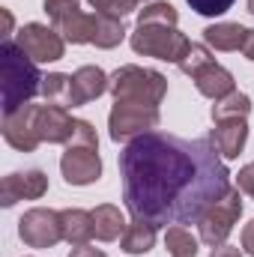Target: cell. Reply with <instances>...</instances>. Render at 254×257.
I'll return each instance as SVG.
<instances>
[{"instance_id": "cell-1", "label": "cell", "mask_w": 254, "mask_h": 257, "mask_svg": "<svg viewBox=\"0 0 254 257\" xmlns=\"http://www.w3.org/2000/svg\"><path fill=\"white\" fill-rule=\"evenodd\" d=\"M123 200L132 218L191 224L230 189V171L209 138L147 132L120 153Z\"/></svg>"}, {"instance_id": "cell-2", "label": "cell", "mask_w": 254, "mask_h": 257, "mask_svg": "<svg viewBox=\"0 0 254 257\" xmlns=\"http://www.w3.org/2000/svg\"><path fill=\"white\" fill-rule=\"evenodd\" d=\"M0 78H3V114H15L30 105V99L42 90V75L36 63L18 48L15 39H3L0 45Z\"/></svg>"}, {"instance_id": "cell-3", "label": "cell", "mask_w": 254, "mask_h": 257, "mask_svg": "<svg viewBox=\"0 0 254 257\" xmlns=\"http://www.w3.org/2000/svg\"><path fill=\"white\" fill-rule=\"evenodd\" d=\"M108 93L114 102H141L159 108L165 93H168V78L156 69H141V66H120L111 75Z\"/></svg>"}, {"instance_id": "cell-4", "label": "cell", "mask_w": 254, "mask_h": 257, "mask_svg": "<svg viewBox=\"0 0 254 257\" xmlns=\"http://www.w3.org/2000/svg\"><path fill=\"white\" fill-rule=\"evenodd\" d=\"M189 48H191V39L177 30V24H150V21H144L132 33V51L144 54V57L180 63Z\"/></svg>"}, {"instance_id": "cell-5", "label": "cell", "mask_w": 254, "mask_h": 257, "mask_svg": "<svg viewBox=\"0 0 254 257\" xmlns=\"http://www.w3.org/2000/svg\"><path fill=\"white\" fill-rule=\"evenodd\" d=\"M239 215H242V194H239V189L230 186L218 200H212V203L203 209V215L197 218L200 242H206L209 248L224 245V239L230 236V230H233V224L239 221Z\"/></svg>"}, {"instance_id": "cell-6", "label": "cell", "mask_w": 254, "mask_h": 257, "mask_svg": "<svg viewBox=\"0 0 254 257\" xmlns=\"http://www.w3.org/2000/svg\"><path fill=\"white\" fill-rule=\"evenodd\" d=\"M162 114L153 105H141V102H114L111 117H108V128L114 141H135L147 132L159 126Z\"/></svg>"}, {"instance_id": "cell-7", "label": "cell", "mask_w": 254, "mask_h": 257, "mask_svg": "<svg viewBox=\"0 0 254 257\" xmlns=\"http://www.w3.org/2000/svg\"><path fill=\"white\" fill-rule=\"evenodd\" d=\"M15 42L33 63H54L66 54V39L54 27H45L39 21L24 24L15 36Z\"/></svg>"}, {"instance_id": "cell-8", "label": "cell", "mask_w": 254, "mask_h": 257, "mask_svg": "<svg viewBox=\"0 0 254 257\" xmlns=\"http://www.w3.org/2000/svg\"><path fill=\"white\" fill-rule=\"evenodd\" d=\"M18 236L24 239V245L30 248H54L63 239V224H60V212L36 206L27 209L18 221Z\"/></svg>"}, {"instance_id": "cell-9", "label": "cell", "mask_w": 254, "mask_h": 257, "mask_svg": "<svg viewBox=\"0 0 254 257\" xmlns=\"http://www.w3.org/2000/svg\"><path fill=\"white\" fill-rule=\"evenodd\" d=\"M60 171L69 186H90L102 177V159L96 147H75L66 144V153L60 159Z\"/></svg>"}, {"instance_id": "cell-10", "label": "cell", "mask_w": 254, "mask_h": 257, "mask_svg": "<svg viewBox=\"0 0 254 257\" xmlns=\"http://www.w3.org/2000/svg\"><path fill=\"white\" fill-rule=\"evenodd\" d=\"M33 126L42 144H69L72 132H75V120L69 117L66 108L57 105H36L33 111Z\"/></svg>"}, {"instance_id": "cell-11", "label": "cell", "mask_w": 254, "mask_h": 257, "mask_svg": "<svg viewBox=\"0 0 254 257\" xmlns=\"http://www.w3.org/2000/svg\"><path fill=\"white\" fill-rule=\"evenodd\" d=\"M48 192V177L42 171H24V174H9L0 183V203L15 206L18 200H39Z\"/></svg>"}, {"instance_id": "cell-12", "label": "cell", "mask_w": 254, "mask_h": 257, "mask_svg": "<svg viewBox=\"0 0 254 257\" xmlns=\"http://www.w3.org/2000/svg\"><path fill=\"white\" fill-rule=\"evenodd\" d=\"M33 111H36V105H24L15 114H3V138L9 147H15L21 153H33L42 144L36 135V126H33Z\"/></svg>"}, {"instance_id": "cell-13", "label": "cell", "mask_w": 254, "mask_h": 257, "mask_svg": "<svg viewBox=\"0 0 254 257\" xmlns=\"http://www.w3.org/2000/svg\"><path fill=\"white\" fill-rule=\"evenodd\" d=\"M212 147L218 150V156L224 159H236L248 141V123L245 120H218L215 128L209 132Z\"/></svg>"}, {"instance_id": "cell-14", "label": "cell", "mask_w": 254, "mask_h": 257, "mask_svg": "<svg viewBox=\"0 0 254 257\" xmlns=\"http://www.w3.org/2000/svg\"><path fill=\"white\" fill-rule=\"evenodd\" d=\"M111 87V78L99 69V66H81L75 75H72V93H75V108L78 105H87L93 99H99L102 93H108Z\"/></svg>"}, {"instance_id": "cell-15", "label": "cell", "mask_w": 254, "mask_h": 257, "mask_svg": "<svg viewBox=\"0 0 254 257\" xmlns=\"http://www.w3.org/2000/svg\"><path fill=\"white\" fill-rule=\"evenodd\" d=\"M194 87H197L200 96L218 102V99H224V96H230V93L236 90V81H233V75H230L224 66L212 63V66H206L203 72L194 75Z\"/></svg>"}, {"instance_id": "cell-16", "label": "cell", "mask_w": 254, "mask_h": 257, "mask_svg": "<svg viewBox=\"0 0 254 257\" xmlns=\"http://www.w3.org/2000/svg\"><path fill=\"white\" fill-rule=\"evenodd\" d=\"M245 36H248V27L233 24V21H218V24H209L203 30L206 45L215 48V51H242Z\"/></svg>"}, {"instance_id": "cell-17", "label": "cell", "mask_w": 254, "mask_h": 257, "mask_svg": "<svg viewBox=\"0 0 254 257\" xmlns=\"http://www.w3.org/2000/svg\"><path fill=\"white\" fill-rule=\"evenodd\" d=\"M60 224H63V239L69 245H87L96 236L93 212H87V209H63L60 212Z\"/></svg>"}, {"instance_id": "cell-18", "label": "cell", "mask_w": 254, "mask_h": 257, "mask_svg": "<svg viewBox=\"0 0 254 257\" xmlns=\"http://www.w3.org/2000/svg\"><path fill=\"white\" fill-rule=\"evenodd\" d=\"M156 245V224L144 218H132L120 236V248L126 254H147Z\"/></svg>"}, {"instance_id": "cell-19", "label": "cell", "mask_w": 254, "mask_h": 257, "mask_svg": "<svg viewBox=\"0 0 254 257\" xmlns=\"http://www.w3.org/2000/svg\"><path fill=\"white\" fill-rule=\"evenodd\" d=\"M93 230H96V239L102 242H114L117 236H123L126 230V221H123V212L114 206V203H102L93 209Z\"/></svg>"}, {"instance_id": "cell-20", "label": "cell", "mask_w": 254, "mask_h": 257, "mask_svg": "<svg viewBox=\"0 0 254 257\" xmlns=\"http://www.w3.org/2000/svg\"><path fill=\"white\" fill-rule=\"evenodd\" d=\"M48 105H57V108H75V93H72V75H63V72H51L42 78V90Z\"/></svg>"}, {"instance_id": "cell-21", "label": "cell", "mask_w": 254, "mask_h": 257, "mask_svg": "<svg viewBox=\"0 0 254 257\" xmlns=\"http://www.w3.org/2000/svg\"><path fill=\"white\" fill-rule=\"evenodd\" d=\"M123 39H126V27H123V18H114V15L96 12L93 45H96V48H117Z\"/></svg>"}, {"instance_id": "cell-22", "label": "cell", "mask_w": 254, "mask_h": 257, "mask_svg": "<svg viewBox=\"0 0 254 257\" xmlns=\"http://www.w3.org/2000/svg\"><path fill=\"white\" fill-rule=\"evenodd\" d=\"M248 114H251V99L245 93H236V90L212 105V120L215 123L218 120H245Z\"/></svg>"}, {"instance_id": "cell-23", "label": "cell", "mask_w": 254, "mask_h": 257, "mask_svg": "<svg viewBox=\"0 0 254 257\" xmlns=\"http://www.w3.org/2000/svg\"><path fill=\"white\" fill-rule=\"evenodd\" d=\"M165 245H168L171 257H197V239L191 236L183 224L168 227V233H165Z\"/></svg>"}, {"instance_id": "cell-24", "label": "cell", "mask_w": 254, "mask_h": 257, "mask_svg": "<svg viewBox=\"0 0 254 257\" xmlns=\"http://www.w3.org/2000/svg\"><path fill=\"white\" fill-rule=\"evenodd\" d=\"M212 63H215V57L209 54V48H206V45L191 42V48L186 51V57H183L177 66H180V72H186V75H191V78H194L197 72H203L206 66H212Z\"/></svg>"}, {"instance_id": "cell-25", "label": "cell", "mask_w": 254, "mask_h": 257, "mask_svg": "<svg viewBox=\"0 0 254 257\" xmlns=\"http://www.w3.org/2000/svg\"><path fill=\"white\" fill-rule=\"evenodd\" d=\"M144 21H150V24H177L180 21V12L171 3H150L138 15V24H144Z\"/></svg>"}, {"instance_id": "cell-26", "label": "cell", "mask_w": 254, "mask_h": 257, "mask_svg": "<svg viewBox=\"0 0 254 257\" xmlns=\"http://www.w3.org/2000/svg\"><path fill=\"white\" fill-rule=\"evenodd\" d=\"M96 12H105V15H114V18H123L129 12L138 9L141 0H87Z\"/></svg>"}, {"instance_id": "cell-27", "label": "cell", "mask_w": 254, "mask_h": 257, "mask_svg": "<svg viewBox=\"0 0 254 257\" xmlns=\"http://www.w3.org/2000/svg\"><path fill=\"white\" fill-rule=\"evenodd\" d=\"M42 9L48 12V18H51V24L57 27L60 21H66L72 12H78L81 9V0H45L42 3Z\"/></svg>"}, {"instance_id": "cell-28", "label": "cell", "mask_w": 254, "mask_h": 257, "mask_svg": "<svg viewBox=\"0 0 254 257\" xmlns=\"http://www.w3.org/2000/svg\"><path fill=\"white\" fill-rule=\"evenodd\" d=\"M69 144H75V147H96V150H99V138H96V128L90 126L87 120H75V132H72Z\"/></svg>"}, {"instance_id": "cell-29", "label": "cell", "mask_w": 254, "mask_h": 257, "mask_svg": "<svg viewBox=\"0 0 254 257\" xmlns=\"http://www.w3.org/2000/svg\"><path fill=\"white\" fill-rule=\"evenodd\" d=\"M236 0H189V6L197 15H224Z\"/></svg>"}, {"instance_id": "cell-30", "label": "cell", "mask_w": 254, "mask_h": 257, "mask_svg": "<svg viewBox=\"0 0 254 257\" xmlns=\"http://www.w3.org/2000/svg\"><path fill=\"white\" fill-rule=\"evenodd\" d=\"M236 183H239V192H245L248 197H254V162H251V165H245V168L239 171Z\"/></svg>"}, {"instance_id": "cell-31", "label": "cell", "mask_w": 254, "mask_h": 257, "mask_svg": "<svg viewBox=\"0 0 254 257\" xmlns=\"http://www.w3.org/2000/svg\"><path fill=\"white\" fill-rule=\"evenodd\" d=\"M242 248L254 257V218L245 224V227H242Z\"/></svg>"}, {"instance_id": "cell-32", "label": "cell", "mask_w": 254, "mask_h": 257, "mask_svg": "<svg viewBox=\"0 0 254 257\" xmlns=\"http://www.w3.org/2000/svg\"><path fill=\"white\" fill-rule=\"evenodd\" d=\"M69 257H105L102 248H93V245H75Z\"/></svg>"}, {"instance_id": "cell-33", "label": "cell", "mask_w": 254, "mask_h": 257, "mask_svg": "<svg viewBox=\"0 0 254 257\" xmlns=\"http://www.w3.org/2000/svg\"><path fill=\"white\" fill-rule=\"evenodd\" d=\"M209 257H242V251H239V248H233V245H215Z\"/></svg>"}, {"instance_id": "cell-34", "label": "cell", "mask_w": 254, "mask_h": 257, "mask_svg": "<svg viewBox=\"0 0 254 257\" xmlns=\"http://www.w3.org/2000/svg\"><path fill=\"white\" fill-rule=\"evenodd\" d=\"M242 54L254 60V30H248V36H245V45H242Z\"/></svg>"}, {"instance_id": "cell-35", "label": "cell", "mask_w": 254, "mask_h": 257, "mask_svg": "<svg viewBox=\"0 0 254 257\" xmlns=\"http://www.w3.org/2000/svg\"><path fill=\"white\" fill-rule=\"evenodd\" d=\"M3 24H6V39H9V30H12V15H9V9H3Z\"/></svg>"}, {"instance_id": "cell-36", "label": "cell", "mask_w": 254, "mask_h": 257, "mask_svg": "<svg viewBox=\"0 0 254 257\" xmlns=\"http://www.w3.org/2000/svg\"><path fill=\"white\" fill-rule=\"evenodd\" d=\"M248 12L254 15V0H248Z\"/></svg>"}]
</instances>
